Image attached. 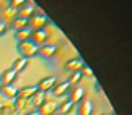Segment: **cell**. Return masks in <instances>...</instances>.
I'll use <instances>...</instances> for the list:
<instances>
[{
    "mask_svg": "<svg viewBox=\"0 0 132 115\" xmlns=\"http://www.w3.org/2000/svg\"><path fill=\"white\" fill-rule=\"evenodd\" d=\"M52 34H54L52 26H46L44 29H36V31L31 33V42H34L38 47H41L44 44H49Z\"/></svg>",
    "mask_w": 132,
    "mask_h": 115,
    "instance_id": "6da1fadb",
    "label": "cell"
},
{
    "mask_svg": "<svg viewBox=\"0 0 132 115\" xmlns=\"http://www.w3.org/2000/svg\"><path fill=\"white\" fill-rule=\"evenodd\" d=\"M16 50L20 52V57H24V58L31 60L33 57H38L39 47L31 41H23V42L16 44Z\"/></svg>",
    "mask_w": 132,
    "mask_h": 115,
    "instance_id": "7a4b0ae2",
    "label": "cell"
},
{
    "mask_svg": "<svg viewBox=\"0 0 132 115\" xmlns=\"http://www.w3.org/2000/svg\"><path fill=\"white\" fill-rule=\"evenodd\" d=\"M55 112H59V102L55 97H46L44 102L38 107L39 115H54Z\"/></svg>",
    "mask_w": 132,
    "mask_h": 115,
    "instance_id": "3957f363",
    "label": "cell"
},
{
    "mask_svg": "<svg viewBox=\"0 0 132 115\" xmlns=\"http://www.w3.org/2000/svg\"><path fill=\"white\" fill-rule=\"evenodd\" d=\"M46 26H49V18L46 16L44 13H34L33 16L28 19V28L31 29V31L44 29Z\"/></svg>",
    "mask_w": 132,
    "mask_h": 115,
    "instance_id": "277c9868",
    "label": "cell"
},
{
    "mask_svg": "<svg viewBox=\"0 0 132 115\" xmlns=\"http://www.w3.org/2000/svg\"><path fill=\"white\" fill-rule=\"evenodd\" d=\"M59 79H57V76H54V75H49V76H44V78H41L38 81V84H36V89L38 91H41V92H47V91H52V88H54V84L57 83Z\"/></svg>",
    "mask_w": 132,
    "mask_h": 115,
    "instance_id": "5b68a950",
    "label": "cell"
},
{
    "mask_svg": "<svg viewBox=\"0 0 132 115\" xmlns=\"http://www.w3.org/2000/svg\"><path fill=\"white\" fill-rule=\"evenodd\" d=\"M57 52H59V46L57 44H44V46L39 47V52H38V55L39 57H43L46 60H51V58H54L55 55H57Z\"/></svg>",
    "mask_w": 132,
    "mask_h": 115,
    "instance_id": "8992f818",
    "label": "cell"
},
{
    "mask_svg": "<svg viewBox=\"0 0 132 115\" xmlns=\"http://www.w3.org/2000/svg\"><path fill=\"white\" fill-rule=\"evenodd\" d=\"M72 89V84L69 83V79H62V81H57L52 88V92L55 97H62V96H67Z\"/></svg>",
    "mask_w": 132,
    "mask_h": 115,
    "instance_id": "52a82bcc",
    "label": "cell"
},
{
    "mask_svg": "<svg viewBox=\"0 0 132 115\" xmlns=\"http://www.w3.org/2000/svg\"><path fill=\"white\" fill-rule=\"evenodd\" d=\"M67 99L72 104H80L85 99V96H87V91H85V89L82 88V86H73L72 89H70V92L67 94Z\"/></svg>",
    "mask_w": 132,
    "mask_h": 115,
    "instance_id": "ba28073f",
    "label": "cell"
},
{
    "mask_svg": "<svg viewBox=\"0 0 132 115\" xmlns=\"http://www.w3.org/2000/svg\"><path fill=\"white\" fill-rule=\"evenodd\" d=\"M36 10H38V8H36V5H34L33 2H26V3H24L23 7L16 12V16H18V18H23V19H29L34 13H36Z\"/></svg>",
    "mask_w": 132,
    "mask_h": 115,
    "instance_id": "9c48e42d",
    "label": "cell"
},
{
    "mask_svg": "<svg viewBox=\"0 0 132 115\" xmlns=\"http://www.w3.org/2000/svg\"><path fill=\"white\" fill-rule=\"evenodd\" d=\"M16 79H18V73L15 71V70H12V68L3 70L2 75H0V81H2L3 86H7V84H15Z\"/></svg>",
    "mask_w": 132,
    "mask_h": 115,
    "instance_id": "30bf717a",
    "label": "cell"
},
{
    "mask_svg": "<svg viewBox=\"0 0 132 115\" xmlns=\"http://www.w3.org/2000/svg\"><path fill=\"white\" fill-rule=\"evenodd\" d=\"M93 112H95V106L88 99H83L77 106V115H93Z\"/></svg>",
    "mask_w": 132,
    "mask_h": 115,
    "instance_id": "8fae6325",
    "label": "cell"
},
{
    "mask_svg": "<svg viewBox=\"0 0 132 115\" xmlns=\"http://www.w3.org/2000/svg\"><path fill=\"white\" fill-rule=\"evenodd\" d=\"M0 94H3V97L7 101H15L18 97V88L15 84H7V86H2Z\"/></svg>",
    "mask_w": 132,
    "mask_h": 115,
    "instance_id": "7c38bea8",
    "label": "cell"
},
{
    "mask_svg": "<svg viewBox=\"0 0 132 115\" xmlns=\"http://www.w3.org/2000/svg\"><path fill=\"white\" fill-rule=\"evenodd\" d=\"M16 18V10L10 8V7H5L3 10H0V21H3L5 24H8L13 21V19Z\"/></svg>",
    "mask_w": 132,
    "mask_h": 115,
    "instance_id": "4fadbf2b",
    "label": "cell"
},
{
    "mask_svg": "<svg viewBox=\"0 0 132 115\" xmlns=\"http://www.w3.org/2000/svg\"><path fill=\"white\" fill-rule=\"evenodd\" d=\"M82 65H83V60H82V58H80V57H73V58H69L67 62H65L64 68L67 70V71L73 73V71H80Z\"/></svg>",
    "mask_w": 132,
    "mask_h": 115,
    "instance_id": "5bb4252c",
    "label": "cell"
},
{
    "mask_svg": "<svg viewBox=\"0 0 132 115\" xmlns=\"http://www.w3.org/2000/svg\"><path fill=\"white\" fill-rule=\"evenodd\" d=\"M13 104H15V110L20 112L21 115L29 112V109H31V102H29L28 99H23V97H16L13 101Z\"/></svg>",
    "mask_w": 132,
    "mask_h": 115,
    "instance_id": "9a60e30c",
    "label": "cell"
},
{
    "mask_svg": "<svg viewBox=\"0 0 132 115\" xmlns=\"http://www.w3.org/2000/svg\"><path fill=\"white\" fill-rule=\"evenodd\" d=\"M28 65H29V60L28 58H24V57H16L13 60V63H12V70H15L18 75L21 73V71H24V70L28 68Z\"/></svg>",
    "mask_w": 132,
    "mask_h": 115,
    "instance_id": "2e32d148",
    "label": "cell"
},
{
    "mask_svg": "<svg viewBox=\"0 0 132 115\" xmlns=\"http://www.w3.org/2000/svg\"><path fill=\"white\" fill-rule=\"evenodd\" d=\"M36 86H21L18 88V97H23V99H31L34 94H36Z\"/></svg>",
    "mask_w": 132,
    "mask_h": 115,
    "instance_id": "e0dca14e",
    "label": "cell"
},
{
    "mask_svg": "<svg viewBox=\"0 0 132 115\" xmlns=\"http://www.w3.org/2000/svg\"><path fill=\"white\" fill-rule=\"evenodd\" d=\"M31 29L29 28H24V29H20V31H15V37H16L18 42H23V41H31Z\"/></svg>",
    "mask_w": 132,
    "mask_h": 115,
    "instance_id": "ac0fdd59",
    "label": "cell"
},
{
    "mask_svg": "<svg viewBox=\"0 0 132 115\" xmlns=\"http://www.w3.org/2000/svg\"><path fill=\"white\" fill-rule=\"evenodd\" d=\"M73 106H75V104H72V102L69 101V99H64V101L59 104V113H62V115H69L70 112L73 110Z\"/></svg>",
    "mask_w": 132,
    "mask_h": 115,
    "instance_id": "d6986e66",
    "label": "cell"
},
{
    "mask_svg": "<svg viewBox=\"0 0 132 115\" xmlns=\"http://www.w3.org/2000/svg\"><path fill=\"white\" fill-rule=\"evenodd\" d=\"M15 112V104L13 101H7V102H2V109H0V115H13Z\"/></svg>",
    "mask_w": 132,
    "mask_h": 115,
    "instance_id": "ffe728a7",
    "label": "cell"
},
{
    "mask_svg": "<svg viewBox=\"0 0 132 115\" xmlns=\"http://www.w3.org/2000/svg\"><path fill=\"white\" fill-rule=\"evenodd\" d=\"M46 97H47V96H46V94L44 92H41V91H36V94H34V96L31 97V99H29V102H31V107H39V106H41V104L44 102V99Z\"/></svg>",
    "mask_w": 132,
    "mask_h": 115,
    "instance_id": "44dd1931",
    "label": "cell"
},
{
    "mask_svg": "<svg viewBox=\"0 0 132 115\" xmlns=\"http://www.w3.org/2000/svg\"><path fill=\"white\" fill-rule=\"evenodd\" d=\"M10 28L15 29V31H20V29H24L28 28V19H23V18H15L12 23H10Z\"/></svg>",
    "mask_w": 132,
    "mask_h": 115,
    "instance_id": "7402d4cb",
    "label": "cell"
},
{
    "mask_svg": "<svg viewBox=\"0 0 132 115\" xmlns=\"http://www.w3.org/2000/svg\"><path fill=\"white\" fill-rule=\"evenodd\" d=\"M82 79H83L82 71H73V73H70V76H69V83L72 84V88H73V86H78V84L82 83Z\"/></svg>",
    "mask_w": 132,
    "mask_h": 115,
    "instance_id": "603a6c76",
    "label": "cell"
},
{
    "mask_svg": "<svg viewBox=\"0 0 132 115\" xmlns=\"http://www.w3.org/2000/svg\"><path fill=\"white\" fill-rule=\"evenodd\" d=\"M24 3H26V0H10V2H8V7H10V8H13V10H16V12H18V10L21 8Z\"/></svg>",
    "mask_w": 132,
    "mask_h": 115,
    "instance_id": "cb8c5ba5",
    "label": "cell"
},
{
    "mask_svg": "<svg viewBox=\"0 0 132 115\" xmlns=\"http://www.w3.org/2000/svg\"><path fill=\"white\" fill-rule=\"evenodd\" d=\"M80 71H82V75H88V76H93V71H91V68L88 67V65H82V68H80Z\"/></svg>",
    "mask_w": 132,
    "mask_h": 115,
    "instance_id": "d4e9b609",
    "label": "cell"
},
{
    "mask_svg": "<svg viewBox=\"0 0 132 115\" xmlns=\"http://www.w3.org/2000/svg\"><path fill=\"white\" fill-rule=\"evenodd\" d=\"M8 29H10V26H8V24H5L3 21H0V37H2V36H5V34L8 33Z\"/></svg>",
    "mask_w": 132,
    "mask_h": 115,
    "instance_id": "484cf974",
    "label": "cell"
},
{
    "mask_svg": "<svg viewBox=\"0 0 132 115\" xmlns=\"http://www.w3.org/2000/svg\"><path fill=\"white\" fill-rule=\"evenodd\" d=\"M23 115H39V113H38V110H29L26 113H23Z\"/></svg>",
    "mask_w": 132,
    "mask_h": 115,
    "instance_id": "4316f807",
    "label": "cell"
},
{
    "mask_svg": "<svg viewBox=\"0 0 132 115\" xmlns=\"http://www.w3.org/2000/svg\"><path fill=\"white\" fill-rule=\"evenodd\" d=\"M100 115H111V113H108V112H101Z\"/></svg>",
    "mask_w": 132,
    "mask_h": 115,
    "instance_id": "83f0119b",
    "label": "cell"
},
{
    "mask_svg": "<svg viewBox=\"0 0 132 115\" xmlns=\"http://www.w3.org/2000/svg\"><path fill=\"white\" fill-rule=\"evenodd\" d=\"M2 86H3V84H2V81H0V91H2Z\"/></svg>",
    "mask_w": 132,
    "mask_h": 115,
    "instance_id": "f1b7e54d",
    "label": "cell"
},
{
    "mask_svg": "<svg viewBox=\"0 0 132 115\" xmlns=\"http://www.w3.org/2000/svg\"><path fill=\"white\" fill-rule=\"evenodd\" d=\"M13 115H21V113H20V112H15V113H13Z\"/></svg>",
    "mask_w": 132,
    "mask_h": 115,
    "instance_id": "f546056e",
    "label": "cell"
},
{
    "mask_svg": "<svg viewBox=\"0 0 132 115\" xmlns=\"http://www.w3.org/2000/svg\"><path fill=\"white\" fill-rule=\"evenodd\" d=\"M54 115H62V113H59V112H55V113H54Z\"/></svg>",
    "mask_w": 132,
    "mask_h": 115,
    "instance_id": "4dcf8cb0",
    "label": "cell"
}]
</instances>
